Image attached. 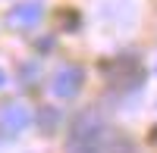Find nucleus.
<instances>
[{"mask_svg": "<svg viewBox=\"0 0 157 153\" xmlns=\"http://www.w3.org/2000/svg\"><path fill=\"white\" fill-rule=\"evenodd\" d=\"M32 125V109L25 103H6L0 109V131L6 134H19Z\"/></svg>", "mask_w": 157, "mask_h": 153, "instance_id": "nucleus-4", "label": "nucleus"}, {"mask_svg": "<svg viewBox=\"0 0 157 153\" xmlns=\"http://www.w3.org/2000/svg\"><path fill=\"white\" fill-rule=\"evenodd\" d=\"M41 16H44V6L38 0H25V3H16L10 9V25H16V28H35L41 22Z\"/></svg>", "mask_w": 157, "mask_h": 153, "instance_id": "nucleus-5", "label": "nucleus"}, {"mask_svg": "<svg viewBox=\"0 0 157 153\" xmlns=\"http://www.w3.org/2000/svg\"><path fill=\"white\" fill-rule=\"evenodd\" d=\"M85 84V72L78 66H63L54 72V81H50V91H54L60 100H72Z\"/></svg>", "mask_w": 157, "mask_h": 153, "instance_id": "nucleus-2", "label": "nucleus"}, {"mask_svg": "<svg viewBox=\"0 0 157 153\" xmlns=\"http://www.w3.org/2000/svg\"><path fill=\"white\" fill-rule=\"evenodd\" d=\"M3 84H6V72L0 69V87H3Z\"/></svg>", "mask_w": 157, "mask_h": 153, "instance_id": "nucleus-7", "label": "nucleus"}, {"mask_svg": "<svg viewBox=\"0 0 157 153\" xmlns=\"http://www.w3.org/2000/svg\"><path fill=\"white\" fill-rule=\"evenodd\" d=\"M107 72H110V84H116V87H135L141 78H145L141 66H138L132 56H120L116 62L107 66Z\"/></svg>", "mask_w": 157, "mask_h": 153, "instance_id": "nucleus-3", "label": "nucleus"}, {"mask_svg": "<svg viewBox=\"0 0 157 153\" xmlns=\"http://www.w3.org/2000/svg\"><path fill=\"white\" fill-rule=\"evenodd\" d=\"M110 153H135V150H132V144H129V141L116 137V141H113V147H110Z\"/></svg>", "mask_w": 157, "mask_h": 153, "instance_id": "nucleus-6", "label": "nucleus"}, {"mask_svg": "<svg viewBox=\"0 0 157 153\" xmlns=\"http://www.w3.org/2000/svg\"><path fill=\"white\" fill-rule=\"evenodd\" d=\"M110 125L98 112H78L66 131V150L69 153H110Z\"/></svg>", "mask_w": 157, "mask_h": 153, "instance_id": "nucleus-1", "label": "nucleus"}]
</instances>
